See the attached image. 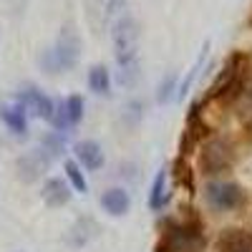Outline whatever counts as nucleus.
I'll return each instance as SVG.
<instances>
[{
    "mask_svg": "<svg viewBox=\"0 0 252 252\" xmlns=\"http://www.w3.org/2000/svg\"><path fill=\"white\" fill-rule=\"evenodd\" d=\"M207 51H209V43H204V48H202V56L197 58V63H194V68L189 71V76L184 78V83L179 86V96H184L189 89H192V83H194V78L199 76V68H202V63H204V56H207Z\"/></svg>",
    "mask_w": 252,
    "mask_h": 252,
    "instance_id": "22",
    "label": "nucleus"
},
{
    "mask_svg": "<svg viewBox=\"0 0 252 252\" xmlns=\"http://www.w3.org/2000/svg\"><path fill=\"white\" fill-rule=\"evenodd\" d=\"M177 91V73H169L161 83H159V91H157V101L159 103H166L172 98V94Z\"/></svg>",
    "mask_w": 252,
    "mask_h": 252,
    "instance_id": "21",
    "label": "nucleus"
},
{
    "mask_svg": "<svg viewBox=\"0 0 252 252\" xmlns=\"http://www.w3.org/2000/svg\"><path fill=\"white\" fill-rule=\"evenodd\" d=\"M78 56H81V40H78V33L68 26L63 28L56 46L51 51L43 53L40 63L48 73H58V71H71L76 63H78Z\"/></svg>",
    "mask_w": 252,
    "mask_h": 252,
    "instance_id": "4",
    "label": "nucleus"
},
{
    "mask_svg": "<svg viewBox=\"0 0 252 252\" xmlns=\"http://www.w3.org/2000/svg\"><path fill=\"white\" fill-rule=\"evenodd\" d=\"M164 184H166V169H161V172L157 174V179H154V187H152V197H149V204H152V209H161V207L166 204V199H169V192L164 189Z\"/></svg>",
    "mask_w": 252,
    "mask_h": 252,
    "instance_id": "17",
    "label": "nucleus"
},
{
    "mask_svg": "<svg viewBox=\"0 0 252 252\" xmlns=\"http://www.w3.org/2000/svg\"><path fill=\"white\" fill-rule=\"evenodd\" d=\"M96 222L91 220V217H86V220H78L76 222V227H73V235H71V242L76 245V247H81V245H86L94 235H96Z\"/></svg>",
    "mask_w": 252,
    "mask_h": 252,
    "instance_id": "16",
    "label": "nucleus"
},
{
    "mask_svg": "<svg viewBox=\"0 0 252 252\" xmlns=\"http://www.w3.org/2000/svg\"><path fill=\"white\" fill-rule=\"evenodd\" d=\"M207 237L197 217L192 220H169L154 245V252H204Z\"/></svg>",
    "mask_w": 252,
    "mask_h": 252,
    "instance_id": "2",
    "label": "nucleus"
},
{
    "mask_svg": "<svg viewBox=\"0 0 252 252\" xmlns=\"http://www.w3.org/2000/svg\"><path fill=\"white\" fill-rule=\"evenodd\" d=\"M235 109H237L240 121L250 129L252 126V81H247V86L242 89V94L235 98Z\"/></svg>",
    "mask_w": 252,
    "mask_h": 252,
    "instance_id": "15",
    "label": "nucleus"
},
{
    "mask_svg": "<svg viewBox=\"0 0 252 252\" xmlns=\"http://www.w3.org/2000/svg\"><path fill=\"white\" fill-rule=\"evenodd\" d=\"M66 177H68V182H71V187L76 189V192H81V194H86V192H89L86 177H83L81 164H78V161H73V159H68V161H66Z\"/></svg>",
    "mask_w": 252,
    "mask_h": 252,
    "instance_id": "18",
    "label": "nucleus"
},
{
    "mask_svg": "<svg viewBox=\"0 0 252 252\" xmlns=\"http://www.w3.org/2000/svg\"><path fill=\"white\" fill-rule=\"evenodd\" d=\"M217 250L220 252H252V232L240 227H227L220 232Z\"/></svg>",
    "mask_w": 252,
    "mask_h": 252,
    "instance_id": "8",
    "label": "nucleus"
},
{
    "mask_svg": "<svg viewBox=\"0 0 252 252\" xmlns=\"http://www.w3.org/2000/svg\"><path fill=\"white\" fill-rule=\"evenodd\" d=\"M114 56L119 66V83L124 89L136 86L141 76L139 66V23L131 15H121L114 23Z\"/></svg>",
    "mask_w": 252,
    "mask_h": 252,
    "instance_id": "1",
    "label": "nucleus"
},
{
    "mask_svg": "<svg viewBox=\"0 0 252 252\" xmlns=\"http://www.w3.org/2000/svg\"><path fill=\"white\" fill-rule=\"evenodd\" d=\"M174 182H177V184H182V187H187L189 192H192V189H194L192 169H189V164L184 161V157H179V159L174 161Z\"/></svg>",
    "mask_w": 252,
    "mask_h": 252,
    "instance_id": "19",
    "label": "nucleus"
},
{
    "mask_svg": "<svg viewBox=\"0 0 252 252\" xmlns=\"http://www.w3.org/2000/svg\"><path fill=\"white\" fill-rule=\"evenodd\" d=\"M89 89L98 96H109L111 91V78H109V68L101 66V63H96V66H91L89 71Z\"/></svg>",
    "mask_w": 252,
    "mask_h": 252,
    "instance_id": "14",
    "label": "nucleus"
},
{
    "mask_svg": "<svg viewBox=\"0 0 252 252\" xmlns=\"http://www.w3.org/2000/svg\"><path fill=\"white\" fill-rule=\"evenodd\" d=\"M66 111H68L71 126H76V124L83 119V98H81V96H68V98H66Z\"/></svg>",
    "mask_w": 252,
    "mask_h": 252,
    "instance_id": "23",
    "label": "nucleus"
},
{
    "mask_svg": "<svg viewBox=\"0 0 252 252\" xmlns=\"http://www.w3.org/2000/svg\"><path fill=\"white\" fill-rule=\"evenodd\" d=\"M207 199L215 209L229 212V209H237L245 199V192L240 189V184L235 182H212L207 187Z\"/></svg>",
    "mask_w": 252,
    "mask_h": 252,
    "instance_id": "7",
    "label": "nucleus"
},
{
    "mask_svg": "<svg viewBox=\"0 0 252 252\" xmlns=\"http://www.w3.org/2000/svg\"><path fill=\"white\" fill-rule=\"evenodd\" d=\"M126 3H129V0H103V15H106V18L119 15L126 8Z\"/></svg>",
    "mask_w": 252,
    "mask_h": 252,
    "instance_id": "24",
    "label": "nucleus"
},
{
    "mask_svg": "<svg viewBox=\"0 0 252 252\" xmlns=\"http://www.w3.org/2000/svg\"><path fill=\"white\" fill-rule=\"evenodd\" d=\"M235 164V152L224 139H209L202 146V154H199V166L204 174H222L229 172Z\"/></svg>",
    "mask_w": 252,
    "mask_h": 252,
    "instance_id": "5",
    "label": "nucleus"
},
{
    "mask_svg": "<svg viewBox=\"0 0 252 252\" xmlns=\"http://www.w3.org/2000/svg\"><path fill=\"white\" fill-rule=\"evenodd\" d=\"M0 121H3L8 129L13 134H18V136H23L28 131V111L20 106L18 101L3 103V106H0Z\"/></svg>",
    "mask_w": 252,
    "mask_h": 252,
    "instance_id": "10",
    "label": "nucleus"
},
{
    "mask_svg": "<svg viewBox=\"0 0 252 252\" xmlns=\"http://www.w3.org/2000/svg\"><path fill=\"white\" fill-rule=\"evenodd\" d=\"M48 164H51V157L43 149H35V152H31V154L18 159V174H20V179L33 182V179H38L40 174L46 172Z\"/></svg>",
    "mask_w": 252,
    "mask_h": 252,
    "instance_id": "9",
    "label": "nucleus"
},
{
    "mask_svg": "<svg viewBox=\"0 0 252 252\" xmlns=\"http://www.w3.org/2000/svg\"><path fill=\"white\" fill-rule=\"evenodd\" d=\"M73 154H76V161L83 166V169H89V172H96V169L103 166V152H101V146L96 141H91V139L78 141Z\"/></svg>",
    "mask_w": 252,
    "mask_h": 252,
    "instance_id": "11",
    "label": "nucleus"
},
{
    "mask_svg": "<svg viewBox=\"0 0 252 252\" xmlns=\"http://www.w3.org/2000/svg\"><path fill=\"white\" fill-rule=\"evenodd\" d=\"M247 66H250V58L245 53H232L227 61H224V66L220 71V76L215 78V83L209 86L207 91V101H212V98H222V101H232L242 94V89L247 86Z\"/></svg>",
    "mask_w": 252,
    "mask_h": 252,
    "instance_id": "3",
    "label": "nucleus"
},
{
    "mask_svg": "<svg viewBox=\"0 0 252 252\" xmlns=\"http://www.w3.org/2000/svg\"><path fill=\"white\" fill-rule=\"evenodd\" d=\"M101 207L106 209L109 215H114V217H121V215H126V212H129L131 199H129V194H126L124 189L114 187V189H106V192L101 194Z\"/></svg>",
    "mask_w": 252,
    "mask_h": 252,
    "instance_id": "13",
    "label": "nucleus"
},
{
    "mask_svg": "<svg viewBox=\"0 0 252 252\" xmlns=\"http://www.w3.org/2000/svg\"><path fill=\"white\" fill-rule=\"evenodd\" d=\"M40 197H43V202L48 207H63V204H68V199H71V187L63 179H56V177L46 179Z\"/></svg>",
    "mask_w": 252,
    "mask_h": 252,
    "instance_id": "12",
    "label": "nucleus"
},
{
    "mask_svg": "<svg viewBox=\"0 0 252 252\" xmlns=\"http://www.w3.org/2000/svg\"><path fill=\"white\" fill-rule=\"evenodd\" d=\"M15 101L23 106L31 116H38V119H46L51 121L53 119V111H56V101L51 96H46L43 91H40L38 86H33V83H28V86L18 89V96Z\"/></svg>",
    "mask_w": 252,
    "mask_h": 252,
    "instance_id": "6",
    "label": "nucleus"
},
{
    "mask_svg": "<svg viewBox=\"0 0 252 252\" xmlns=\"http://www.w3.org/2000/svg\"><path fill=\"white\" fill-rule=\"evenodd\" d=\"M51 124H53L56 131H68V129H73L71 119H68V111H66V101H58V103H56V111H53Z\"/></svg>",
    "mask_w": 252,
    "mask_h": 252,
    "instance_id": "20",
    "label": "nucleus"
}]
</instances>
